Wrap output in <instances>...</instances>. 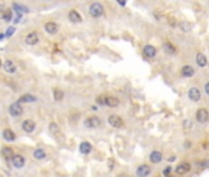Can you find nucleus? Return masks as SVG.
<instances>
[{
  "label": "nucleus",
  "mask_w": 209,
  "mask_h": 177,
  "mask_svg": "<svg viewBox=\"0 0 209 177\" xmlns=\"http://www.w3.org/2000/svg\"><path fill=\"white\" fill-rule=\"evenodd\" d=\"M89 11H90V15H91V16H94V17H100V16H102V14H103V6H102L100 3H94V4L90 6Z\"/></svg>",
  "instance_id": "obj_1"
},
{
  "label": "nucleus",
  "mask_w": 209,
  "mask_h": 177,
  "mask_svg": "<svg viewBox=\"0 0 209 177\" xmlns=\"http://www.w3.org/2000/svg\"><path fill=\"white\" fill-rule=\"evenodd\" d=\"M84 124H85L86 128H92V129H95V128H97V127L101 126V119L98 117H89L85 119Z\"/></svg>",
  "instance_id": "obj_2"
},
{
  "label": "nucleus",
  "mask_w": 209,
  "mask_h": 177,
  "mask_svg": "<svg viewBox=\"0 0 209 177\" xmlns=\"http://www.w3.org/2000/svg\"><path fill=\"white\" fill-rule=\"evenodd\" d=\"M195 119L199 122V123H206L209 119V112L206 108H199L195 113Z\"/></svg>",
  "instance_id": "obj_3"
},
{
  "label": "nucleus",
  "mask_w": 209,
  "mask_h": 177,
  "mask_svg": "<svg viewBox=\"0 0 209 177\" xmlns=\"http://www.w3.org/2000/svg\"><path fill=\"white\" fill-rule=\"evenodd\" d=\"M108 123H110V126L114 127V128H121V127H123V121H122V118L119 117V116H116V115H112V116L108 117Z\"/></svg>",
  "instance_id": "obj_4"
},
{
  "label": "nucleus",
  "mask_w": 209,
  "mask_h": 177,
  "mask_svg": "<svg viewBox=\"0 0 209 177\" xmlns=\"http://www.w3.org/2000/svg\"><path fill=\"white\" fill-rule=\"evenodd\" d=\"M9 112H10V115L14 116V117L21 116V115H22V107L20 106L19 102H15L9 107Z\"/></svg>",
  "instance_id": "obj_5"
},
{
  "label": "nucleus",
  "mask_w": 209,
  "mask_h": 177,
  "mask_svg": "<svg viewBox=\"0 0 209 177\" xmlns=\"http://www.w3.org/2000/svg\"><path fill=\"white\" fill-rule=\"evenodd\" d=\"M151 172V169L148 166V165H140L139 167L137 169V176L138 177H146L150 175Z\"/></svg>",
  "instance_id": "obj_6"
},
{
  "label": "nucleus",
  "mask_w": 209,
  "mask_h": 177,
  "mask_svg": "<svg viewBox=\"0 0 209 177\" xmlns=\"http://www.w3.org/2000/svg\"><path fill=\"white\" fill-rule=\"evenodd\" d=\"M188 99L193 102H198L201 100V91L197 88H191L188 91Z\"/></svg>",
  "instance_id": "obj_7"
},
{
  "label": "nucleus",
  "mask_w": 209,
  "mask_h": 177,
  "mask_svg": "<svg viewBox=\"0 0 209 177\" xmlns=\"http://www.w3.org/2000/svg\"><path fill=\"white\" fill-rule=\"evenodd\" d=\"M38 41H40V38H38V35L36 32L28 33L27 36H26V38H25V42L28 46H35V44L38 43Z\"/></svg>",
  "instance_id": "obj_8"
},
{
  "label": "nucleus",
  "mask_w": 209,
  "mask_h": 177,
  "mask_svg": "<svg viewBox=\"0 0 209 177\" xmlns=\"http://www.w3.org/2000/svg\"><path fill=\"white\" fill-rule=\"evenodd\" d=\"M143 53L146 58H154L156 56V48L154 46H150V44H146L143 49Z\"/></svg>",
  "instance_id": "obj_9"
},
{
  "label": "nucleus",
  "mask_w": 209,
  "mask_h": 177,
  "mask_svg": "<svg viewBox=\"0 0 209 177\" xmlns=\"http://www.w3.org/2000/svg\"><path fill=\"white\" fill-rule=\"evenodd\" d=\"M190 170H191V165H190L188 162H181V164H179V165L176 166V172H177L179 175H184V174H187Z\"/></svg>",
  "instance_id": "obj_10"
},
{
  "label": "nucleus",
  "mask_w": 209,
  "mask_h": 177,
  "mask_svg": "<svg viewBox=\"0 0 209 177\" xmlns=\"http://www.w3.org/2000/svg\"><path fill=\"white\" fill-rule=\"evenodd\" d=\"M35 128H36V123H35L33 121H31V119H26V121H24V123H22V129H24L26 133L33 132V131H35Z\"/></svg>",
  "instance_id": "obj_11"
},
{
  "label": "nucleus",
  "mask_w": 209,
  "mask_h": 177,
  "mask_svg": "<svg viewBox=\"0 0 209 177\" xmlns=\"http://www.w3.org/2000/svg\"><path fill=\"white\" fill-rule=\"evenodd\" d=\"M11 161H13L14 167L21 169V167H24V165H25V158H24L22 155H14V158H13Z\"/></svg>",
  "instance_id": "obj_12"
},
{
  "label": "nucleus",
  "mask_w": 209,
  "mask_h": 177,
  "mask_svg": "<svg viewBox=\"0 0 209 177\" xmlns=\"http://www.w3.org/2000/svg\"><path fill=\"white\" fill-rule=\"evenodd\" d=\"M68 17H69L70 22H73V24H78V22H81V16H80V14L76 11V10H71L69 13V15H68Z\"/></svg>",
  "instance_id": "obj_13"
},
{
  "label": "nucleus",
  "mask_w": 209,
  "mask_h": 177,
  "mask_svg": "<svg viewBox=\"0 0 209 177\" xmlns=\"http://www.w3.org/2000/svg\"><path fill=\"white\" fill-rule=\"evenodd\" d=\"M44 30L48 32V33H51V35H56L57 32H58V25H57L56 22H47L46 25H44Z\"/></svg>",
  "instance_id": "obj_14"
},
{
  "label": "nucleus",
  "mask_w": 209,
  "mask_h": 177,
  "mask_svg": "<svg viewBox=\"0 0 209 177\" xmlns=\"http://www.w3.org/2000/svg\"><path fill=\"white\" fill-rule=\"evenodd\" d=\"M195 62H197L198 67H201V68H204V67H207V64H208L207 57H206L203 53H198V54H197V57H195Z\"/></svg>",
  "instance_id": "obj_15"
},
{
  "label": "nucleus",
  "mask_w": 209,
  "mask_h": 177,
  "mask_svg": "<svg viewBox=\"0 0 209 177\" xmlns=\"http://www.w3.org/2000/svg\"><path fill=\"white\" fill-rule=\"evenodd\" d=\"M1 155H3V158H4V159L10 160V159H13V158H14V150H13L11 148H9V147L3 148V149H1Z\"/></svg>",
  "instance_id": "obj_16"
},
{
  "label": "nucleus",
  "mask_w": 209,
  "mask_h": 177,
  "mask_svg": "<svg viewBox=\"0 0 209 177\" xmlns=\"http://www.w3.org/2000/svg\"><path fill=\"white\" fill-rule=\"evenodd\" d=\"M162 160V154L157 150H154L153 153L150 154V161L153 164H159V162Z\"/></svg>",
  "instance_id": "obj_17"
},
{
  "label": "nucleus",
  "mask_w": 209,
  "mask_h": 177,
  "mask_svg": "<svg viewBox=\"0 0 209 177\" xmlns=\"http://www.w3.org/2000/svg\"><path fill=\"white\" fill-rule=\"evenodd\" d=\"M181 73L183 76H186V78H191V76H193L195 75V69L191 67V65H184V67H182V70Z\"/></svg>",
  "instance_id": "obj_18"
},
{
  "label": "nucleus",
  "mask_w": 209,
  "mask_h": 177,
  "mask_svg": "<svg viewBox=\"0 0 209 177\" xmlns=\"http://www.w3.org/2000/svg\"><path fill=\"white\" fill-rule=\"evenodd\" d=\"M3 138L6 140V142H14L15 139H16V135H15V133L11 131V129H5L4 132H3Z\"/></svg>",
  "instance_id": "obj_19"
},
{
  "label": "nucleus",
  "mask_w": 209,
  "mask_h": 177,
  "mask_svg": "<svg viewBox=\"0 0 209 177\" xmlns=\"http://www.w3.org/2000/svg\"><path fill=\"white\" fill-rule=\"evenodd\" d=\"M4 69H5V72L6 73H15L16 72V65L14 64V62H11V60H6L5 63H4Z\"/></svg>",
  "instance_id": "obj_20"
},
{
  "label": "nucleus",
  "mask_w": 209,
  "mask_h": 177,
  "mask_svg": "<svg viewBox=\"0 0 209 177\" xmlns=\"http://www.w3.org/2000/svg\"><path fill=\"white\" fill-rule=\"evenodd\" d=\"M91 144L90 143H87V142H83L81 144H80V147H79V150H80V153L84 154V155H87L90 151H91Z\"/></svg>",
  "instance_id": "obj_21"
},
{
  "label": "nucleus",
  "mask_w": 209,
  "mask_h": 177,
  "mask_svg": "<svg viewBox=\"0 0 209 177\" xmlns=\"http://www.w3.org/2000/svg\"><path fill=\"white\" fill-rule=\"evenodd\" d=\"M118 99H116V97H113V96H107L106 99H105V105H107V106H110V107H116V106H118Z\"/></svg>",
  "instance_id": "obj_22"
},
{
  "label": "nucleus",
  "mask_w": 209,
  "mask_h": 177,
  "mask_svg": "<svg viewBox=\"0 0 209 177\" xmlns=\"http://www.w3.org/2000/svg\"><path fill=\"white\" fill-rule=\"evenodd\" d=\"M179 27L181 29V31L183 32H190L192 27H193V25L191 24V22H188V21H181L180 24H179Z\"/></svg>",
  "instance_id": "obj_23"
},
{
  "label": "nucleus",
  "mask_w": 209,
  "mask_h": 177,
  "mask_svg": "<svg viewBox=\"0 0 209 177\" xmlns=\"http://www.w3.org/2000/svg\"><path fill=\"white\" fill-rule=\"evenodd\" d=\"M1 19L5 21V22H10L11 20H13V11L10 10V9H5L4 10V13H3V15H1Z\"/></svg>",
  "instance_id": "obj_24"
},
{
  "label": "nucleus",
  "mask_w": 209,
  "mask_h": 177,
  "mask_svg": "<svg viewBox=\"0 0 209 177\" xmlns=\"http://www.w3.org/2000/svg\"><path fill=\"white\" fill-rule=\"evenodd\" d=\"M164 51L166 52L167 54H175V53H176L175 46L172 43H170V42H165V43H164Z\"/></svg>",
  "instance_id": "obj_25"
},
{
  "label": "nucleus",
  "mask_w": 209,
  "mask_h": 177,
  "mask_svg": "<svg viewBox=\"0 0 209 177\" xmlns=\"http://www.w3.org/2000/svg\"><path fill=\"white\" fill-rule=\"evenodd\" d=\"M36 101V97L32 96V95H22L20 99H19V103H24V102H35Z\"/></svg>",
  "instance_id": "obj_26"
},
{
  "label": "nucleus",
  "mask_w": 209,
  "mask_h": 177,
  "mask_svg": "<svg viewBox=\"0 0 209 177\" xmlns=\"http://www.w3.org/2000/svg\"><path fill=\"white\" fill-rule=\"evenodd\" d=\"M33 156L37 159V160H43L46 158V153L43 149H36L35 153H33Z\"/></svg>",
  "instance_id": "obj_27"
},
{
  "label": "nucleus",
  "mask_w": 209,
  "mask_h": 177,
  "mask_svg": "<svg viewBox=\"0 0 209 177\" xmlns=\"http://www.w3.org/2000/svg\"><path fill=\"white\" fill-rule=\"evenodd\" d=\"M53 96H54V100H56V101H60V100H63V97H64V92H63L62 90H59V88H54V90H53Z\"/></svg>",
  "instance_id": "obj_28"
},
{
  "label": "nucleus",
  "mask_w": 209,
  "mask_h": 177,
  "mask_svg": "<svg viewBox=\"0 0 209 177\" xmlns=\"http://www.w3.org/2000/svg\"><path fill=\"white\" fill-rule=\"evenodd\" d=\"M14 8L15 10H16V13L17 14H22V13H28V9L26 6H22V5H19V4H14Z\"/></svg>",
  "instance_id": "obj_29"
},
{
  "label": "nucleus",
  "mask_w": 209,
  "mask_h": 177,
  "mask_svg": "<svg viewBox=\"0 0 209 177\" xmlns=\"http://www.w3.org/2000/svg\"><path fill=\"white\" fill-rule=\"evenodd\" d=\"M49 131L53 133V134H58V133H59L58 126H57L56 123H51V124H49Z\"/></svg>",
  "instance_id": "obj_30"
},
{
  "label": "nucleus",
  "mask_w": 209,
  "mask_h": 177,
  "mask_svg": "<svg viewBox=\"0 0 209 177\" xmlns=\"http://www.w3.org/2000/svg\"><path fill=\"white\" fill-rule=\"evenodd\" d=\"M15 32V27H9L8 31H6V33H5V36H8V37H10V36H13Z\"/></svg>",
  "instance_id": "obj_31"
},
{
  "label": "nucleus",
  "mask_w": 209,
  "mask_h": 177,
  "mask_svg": "<svg viewBox=\"0 0 209 177\" xmlns=\"http://www.w3.org/2000/svg\"><path fill=\"white\" fill-rule=\"evenodd\" d=\"M171 170H172V169H171V167H170V166H167L166 169H165V170H164V175H165V176H170V172H171Z\"/></svg>",
  "instance_id": "obj_32"
},
{
  "label": "nucleus",
  "mask_w": 209,
  "mask_h": 177,
  "mask_svg": "<svg viewBox=\"0 0 209 177\" xmlns=\"http://www.w3.org/2000/svg\"><path fill=\"white\" fill-rule=\"evenodd\" d=\"M105 99H106L105 96H100V97L97 99V103H98V105H105Z\"/></svg>",
  "instance_id": "obj_33"
},
{
  "label": "nucleus",
  "mask_w": 209,
  "mask_h": 177,
  "mask_svg": "<svg viewBox=\"0 0 209 177\" xmlns=\"http://www.w3.org/2000/svg\"><path fill=\"white\" fill-rule=\"evenodd\" d=\"M5 9H6V8H5V5H3V4H1V5H0V17H1V15H3V13H4V10H5Z\"/></svg>",
  "instance_id": "obj_34"
},
{
  "label": "nucleus",
  "mask_w": 209,
  "mask_h": 177,
  "mask_svg": "<svg viewBox=\"0 0 209 177\" xmlns=\"http://www.w3.org/2000/svg\"><path fill=\"white\" fill-rule=\"evenodd\" d=\"M204 91L207 92V95H209V83H207V84L204 85Z\"/></svg>",
  "instance_id": "obj_35"
},
{
  "label": "nucleus",
  "mask_w": 209,
  "mask_h": 177,
  "mask_svg": "<svg viewBox=\"0 0 209 177\" xmlns=\"http://www.w3.org/2000/svg\"><path fill=\"white\" fill-rule=\"evenodd\" d=\"M118 5H121V6H124L125 3H123V1H118Z\"/></svg>",
  "instance_id": "obj_36"
},
{
  "label": "nucleus",
  "mask_w": 209,
  "mask_h": 177,
  "mask_svg": "<svg viewBox=\"0 0 209 177\" xmlns=\"http://www.w3.org/2000/svg\"><path fill=\"white\" fill-rule=\"evenodd\" d=\"M168 160H170V161H175V160H176V158H175V156H171Z\"/></svg>",
  "instance_id": "obj_37"
},
{
  "label": "nucleus",
  "mask_w": 209,
  "mask_h": 177,
  "mask_svg": "<svg viewBox=\"0 0 209 177\" xmlns=\"http://www.w3.org/2000/svg\"><path fill=\"white\" fill-rule=\"evenodd\" d=\"M3 38H4V35H3V33H1V35H0V41H1V40H3Z\"/></svg>",
  "instance_id": "obj_38"
},
{
  "label": "nucleus",
  "mask_w": 209,
  "mask_h": 177,
  "mask_svg": "<svg viewBox=\"0 0 209 177\" xmlns=\"http://www.w3.org/2000/svg\"><path fill=\"white\" fill-rule=\"evenodd\" d=\"M0 65H1V63H0Z\"/></svg>",
  "instance_id": "obj_39"
}]
</instances>
